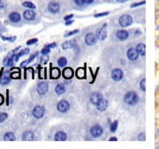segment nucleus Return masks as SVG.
Returning a JSON list of instances; mask_svg holds the SVG:
<instances>
[{"label": "nucleus", "mask_w": 159, "mask_h": 149, "mask_svg": "<svg viewBox=\"0 0 159 149\" xmlns=\"http://www.w3.org/2000/svg\"><path fill=\"white\" fill-rule=\"evenodd\" d=\"M124 99H125V102L129 105H135L139 101L138 95L135 92H128L127 94H126Z\"/></svg>", "instance_id": "nucleus-1"}, {"label": "nucleus", "mask_w": 159, "mask_h": 149, "mask_svg": "<svg viewBox=\"0 0 159 149\" xmlns=\"http://www.w3.org/2000/svg\"><path fill=\"white\" fill-rule=\"evenodd\" d=\"M132 23H133V19L130 15L126 14V15L121 16L119 19V24L123 27H127L130 26Z\"/></svg>", "instance_id": "nucleus-2"}, {"label": "nucleus", "mask_w": 159, "mask_h": 149, "mask_svg": "<svg viewBox=\"0 0 159 149\" xmlns=\"http://www.w3.org/2000/svg\"><path fill=\"white\" fill-rule=\"evenodd\" d=\"M33 116L35 118H42L45 113V110L43 109V107L42 106H36L34 110H33Z\"/></svg>", "instance_id": "nucleus-3"}, {"label": "nucleus", "mask_w": 159, "mask_h": 149, "mask_svg": "<svg viewBox=\"0 0 159 149\" xmlns=\"http://www.w3.org/2000/svg\"><path fill=\"white\" fill-rule=\"evenodd\" d=\"M90 133H91V135L94 137V138H98L102 135L103 133V128L100 126V125H95L91 128L90 130Z\"/></svg>", "instance_id": "nucleus-4"}, {"label": "nucleus", "mask_w": 159, "mask_h": 149, "mask_svg": "<svg viewBox=\"0 0 159 149\" xmlns=\"http://www.w3.org/2000/svg\"><path fill=\"white\" fill-rule=\"evenodd\" d=\"M112 78L115 81H119L123 78V72L120 69H114L112 72Z\"/></svg>", "instance_id": "nucleus-5"}, {"label": "nucleus", "mask_w": 159, "mask_h": 149, "mask_svg": "<svg viewBox=\"0 0 159 149\" xmlns=\"http://www.w3.org/2000/svg\"><path fill=\"white\" fill-rule=\"evenodd\" d=\"M69 108H70L69 103H68L66 101H65V100L59 102L58 104V111H60V112H62V113L66 112V111L69 110Z\"/></svg>", "instance_id": "nucleus-6"}, {"label": "nucleus", "mask_w": 159, "mask_h": 149, "mask_svg": "<svg viewBox=\"0 0 159 149\" xmlns=\"http://www.w3.org/2000/svg\"><path fill=\"white\" fill-rule=\"evenodd\" d=\"M49 90V87H48V84L45 83V82H42L38 85L37 87V92L39 95H45Z\"/></svg>", "instance_id": "nucleus-7"}, {"label": "nucleus", "mask_w": 159, "mask_h": 149, "mask_svg": "<svg viewBox=\"0 0 159 149\" xmlns=\"http://www.w3.org/2000/svg\"><path fill=\"white\" fill-rule=\"evenodd\" d=\"M96 35H95L94 34L92 33H89L86 35L85 37V42L88 45H93L96 43Z\"/></svg>", "instance_id": "nucleus-8"}, {"label": "nucleus", "mask_w": 159, "mask_h": 149, "mask_svg": "<svg viewBox=\"0 0 159 149\" xmlns=\"http://www.w3.org/2000/svg\"><path fill=\"white\" fill-rule=\"evenodd\" d=\"M127 57H128V58H129L130 60L134 61V60H136V59L138 58L139 53L137 52L136 49L131 48V49H129L128 51H127Z\"/></svg>", "instance_id": "nucleus-9"}, {"label": "nucleus", "mask_w": 159, "mask_h": 149, "mask_svg": "<svg viewBox=\"0 0 159 149\" xmlns=\"http://www.w3.org/2000/svg\"><path fill=\"white\" fill-rule=\"evenodd\" d=\"M102 99H103V96L99 93H93L90 95V102L95 105H96Z\"/></svg>", "instance_id": "nucleus-10"}, {"label": "nucleus", "mask_w": 159, "mask_h": 149, "mask_svg": "<svg viewBox=\"0 0 159 149\" xmlns=\"http://www.w3.org/2000/svg\"><path fill=\"white\" fill-rule=\"evenodd\" d=\"M107 107H108V102H107V100H105V99H104V98L96 104V109H97L98 110H100V111H104V110H106Z\"/></svg>", "instance_id": "nucleus-11"}, {"label": "nucleus", "mask_w": 159, "mask_h": 149, "mask_svg": "<svg viewBox=\"0 0 159 149\" xmlns=\"http://www.w3.org/2000/svg\"><path fill=\"white\" fill-rule=\"evenodd\" d=\"M97 39L99 40H104L107 36V31L105 30V28H99L97 31H96V34Z\"/></svg>", "instance_id": "nucleus-12"}, {"label": "nucleus", "mask_w": 159, "mask_h": 149, "mask_svg": "<svg viewBox=\"0 0 159 149\" xmlns=\"http://www.w3.org/2000/svg\"><path fill=\"white\" fill-rule=\"evenodd\" d=\"M23 16H24V18L27 20H33L35 18V13L33 11H31V10H27V11H24Z\"/></svg>", "instance_id": "nucleus-13"}, {"label": "nucleus", "mask_w": 159, "mask_h": 149, "mask_svg": "<svg viewBox=\"0 0 159 149\" xmlns=\"http://www.w3.org/2000/svg\"><path fill=\"white\" fill-rule=\"evenodd\" d=\"M59 8H60V6H59V4H58V3L52 2V3H50V4H49V11H50V12H52V13H57V12H58Z\"/></svg>", "instance_id": "nucleus-14"}, {"label": "nucleus", "mask_w": 159, "mask_h": 149, "mask_svg": "<svg viewBox=\"0 0 159 149\" xmlns=\"http://www.w3.org/2000/svg\"><path fill=\"white\" fill-rule=\"evenodd\" d=\"M117 37L121 41H125L128 38V33L126 30H119L117 32Z\"/></svg>", "instance_id": "nucleus-15"}, {"label": "nucleus", "mask_w": 159, "mask_h": 149, "mask_svg": "<svg viewBox=\"0 0 159 149\" xmlns=\"http://www.w3.org/2000/svg\"><path fill=\"white\" fill-rule=\"evenodd\" d=\"M136 50H137V52L139 53V55L144 56L145 53H146V46H145V44H143V43L138 44L137 47H136Z\"/></svg>", "instance_id": "nucleus-16"}, {"label": "nucleus", "mask_w": 159, "mask_h": 149, "mask_svg": "<svg viewBox=\"0 0 159 149\" xmlns=\"http://www.w3.org/2000/svg\"><path fill=\"white\" fill-rule=\"evenodd\" d=\"M34 133H31V132H26L24 134H23V137H22V140H25V141H31L34 140Z\"/></svg>", "instance_id": "nucleus-17"}, {"label": "nucleus", "mask_w": 159, "mask_h": 149, "mask_svg": "<svg viewBox=\"0 0 159 149\" xmlns=\"http://www.w3.org/2000/svg\"><path fill=\"white\" fill-rule=\"evenodd\" d=\"M9 19L12 22H19L20 20V15L18 12H12L9 16Z\"/></svg>", "instance_id": "nucleus-18"}, {"label": "nucleus", "mask_w": 159, "mask_h": 149, "mask_svg": "<svg viewBox=\"0 0 159 149\" xmlns=\"http://www.w3.org/2000/svg\"><path fill=\"white\" fill-rule=\"evenodd\" d=\"M73 75V72L71 68H65L63 71V76L65 79H71Z\"/></svg>", "instance_id": "nucleus-19"}, {"label": "nucleus", "mask_w": 159, "mask_h": 149, "mask_svg": "<svg viewBox=\"0 0 159 149\" xmlns=\"http://www.w3.org/2000/svg\"><path fill=\"white\" fill-rule=\"evenodd\" d=\"M55 90H56V93H57L58 95H62V94H64V93L65 92V87L64 84L59 83V84L57 85Z\"/></svg>", "instance_id": "nucleus-20"}, {"label": "nucleus", "mask_w": 159, "mask_h": 149, "mask_svg": "<svg viewBox=\"0 0 159 149\" xmlns=\"http://www.w3.org/2000/svg\"><path fill=\"white\" fill-rule=\"evenodd\" d=\"M66 140V134L65 133L59 132L55 135V140L57 141H65Z\"/></svg>", "instance_id": "nucleus-21"}, {"label": "nucleus", "mask_w": 159, "mask_h": 149, "mask_svg": "<svg viewBox=\"0 0 159 149\" xmlns=\"http://www.w3.org/2000/svg\"><path fill=\"white\" fill-rule=\"evenodd\" d=\"M74 45H75V42L73 41H67L62 44V49H69L73 48Z\"/></svg>", "instance_id": "nucleus-22"}, {"label": "nucleus", "mask_w": 159, "mask_h": 149, "mask_svg": "<svg viewBox=\"0 0 159 149\" xmlns=\"http://www.w3.org/2000/svg\"><path fill=\"white\" fill-rule=\"evenodd\" d=\"M4 140H6V141H14L16 140V138H15V135L12 133H7L4 135Z\"/></svg>", "instance_id": "nucleus-23"}, {"label": "nucleus", "mask_w": 159, "mask_h": 149, "mask_svg": "<svg viewBox=\"0 0 159 149\" xmlns=\"http://www.w3.org/2000/svg\"><path fill=\"white\" fill-rule=\"evenodd\" d=\"M13 57L14 55H12V57H7L4 60V64L5 66H11L13 63Z\"/></svg>", "instance_id": "nucleus-24"}, {"label": "nucleus", "mask_w": 159, "mask_h": 149, "mask_svg": "<svg viewBox=\"0 0 159 149\" xmlns=\"http://www.w3.org/2000/svg\"><path fill=\"white\" fill-rule=\"evenodd\" d=\"M29 53V49H22L19 54H17L15 57V61H18V59H19V57H20L21 56H23V55H27V54H28Z\"/></svg>", "instance_id": "nucleus-25"}, {"label": "nucleus", "mask_w": 159, "mask_h": 149, "mask_svg": "<svg viewBox=\"0 0 159 149\" xmlns=\"http://www.w3.org/2000/svg\"><path fill=\"white\" fill-rule=\"evenodd\" d=\"M58 65H59L60 67H64V66L66 65L67 60H66L65 57H60V58L58 60Z\"/></svg>", "instance_id": "nucleus-26"}, {"label": "nucleus", "mask_w": 159, "mask_h": 149, "mask_svg": "<svg viewBox=\"0 0 159 149\" xmlns=\"http://www.w3.org/2000/svg\"><path fill=\"white\" fill-rule=\"evenodd\" d=\"M59 75H60V72H59V70L58 68H55V69L52 70V72H51L52 79H58L59 77Z\"/></svg>", "instance_id": "nucleus-27"}, {"label": "nucleus", "mask_w": 159, "mask_h": 149, "mask_svg": "<svg viewBox=\"0 0 159 149\" xmlns=\"http://www.w3.org/2000/svg\"><path fill=\"white\" fill-rule=\"evenodd\" d=\"M10 82V78L5 74V75H4L2 78H1V80H0V83L2 84V85H6V84H8Z\"/></svg>", "instance_id": "nucleus-28"}, {"label": "nucleus", "mask_w": 159, "mask_h": 149, "mask_svg": "<svg viewBox=\"0 0 159 149\" xmlns=\"http://www.w3.org/2000/svg\"><path fill=\"white\" fill-rule=\"evenodd\" d=\"M22 4H23V6L30 8V9H35V5L33 3H31V2H24Z\"/></svg>", "instance_id": "nucleus-29"}, {"label": "nucleus", "mask_w": 159, "mask_h": 149, "mask_svg": "<svg viewBox=\"0 0 159 149\" xmlns=\"http://www.w3.org/2000/svg\"><path fill=\"white\" fill-rule=\"evenodd\" d=\"M117 127H118V121H115L114 123H112L111 125V131L112 133H114L116 130H117Z\"/></svg>", "instance_id": "nucleus-30"}, {"label": "nucleus", "mask_w": 159, "mask_h": 149, "mask_svg": "<svg viewBox=\"0 0 159 149\" xmlns=\"http://www.w3.org/2000/svg\"><path fill=\"white\" fill-rule=\"evenodd\" d=\"M7 117H8V115L6 113H4V112L0 113V123L4 122Z\"/></svg>", "instance_id": "nucleus-31"}, {"label": "nucleus", "mask_w": 159, "mask_h": 149, "mask_svg": "<svg viewBox=\"0 0 159 149\" xmlns=\"http://www.w3.org/2000/svg\"><path fill=\"white\" fill-rule=\"evenodd\" d=\"M145 84H146V80H145V79H144V80H142V82H141V84H140V87H141V88H142V90L143 92H145V91H146V87H145Z\"/></svg>", "instance_id": "nucleus-32"}, {"label": "nucleus", "mask_w": 159, "mask_h": 149, "mask_svg": "<svg viewBox=\"0 0 159 149\" xmlns=\"http://www.w3.org/2000/svg\"><path fill=\"white\" fill-rule=\"evenodd\" d=\"M19 76H20V74H19V72H12V73L11 74V78H12V79H18V78H19Z\"/></svg>", "instance_id": "nucleus-33"}, {"label": "nucleus", "mask_w": 159, "mask_h": 149, "mask_svg": "<svg viewBox=\"0 0 159 149\" xmlns=\"http://www.w3.org/2000/svg\"><path fill=\"white\" fill-rule=\"evenodd\" d=\"M74 2H75L76 4H78V5H80V6H81V5H83L84 4H86V0H74Z\"/></svg>", "instance_id": "nucleus-34"}, {"label": "nucleus", "mask_w": 159, "mask_h": 149, "mask_svg": "<svg viewBox=\"0 0 159 149\" xmlns=\"http://www.w3.org/2000/svg\"><path fill=\"white\" fill-rule=\"evenodd\" d=\"M49 53H50V48L46 47V48L42 49V55H48Z\"/></svg>", "instance_id": "nucleus-35"}, {"label": "nucleus", "mask_w": 159, "mask_h": 149, "mask_svg": "<svg viewBox=\"0 0 159 149\" xmlns=\"http://www.w3.org/2000/svg\"><path fill=\"white\" fill-rule=\"evenodd\" d=\"M138 140H142V141H145V134H144V133L140 134L139 137H138Z\"/></svg>", "instance_id": "nucleus-36"}, {"label": "nucleus", "mask_w": 159, "mask_h": 149, "mask_svg": "<svg viewBox=\"0 0 159 149\" xmlns=\"http://www.w3.org/2000/svg\"><path fill=\"white\" fill-rule=\"evenodd\" d=\"M37 42V39H32V40H29L27 42V45H31V44H33V43H35Z\"/></svg>", "instance_id": "nucleus-37"}, {"label": "nucleus", "mask_w": 159, "mask_h": 149, "mask_svg": "<svg viewBox=\"0 0 159 149\" xmlns=\"http://www.w3.org/2000/svg\"><path fill=\"white\" fill-rule=\"evenodd\" d=\"M79 31L78 30H74V31H72V32H70V33H67V34H65V36H70V35H73V34H75L76 33H78Z\"/></svg>", "instance_id": "nucleus-38"}, {"label": "nucleus", "mask_w": 159, "mask_h": 149, "mask_svg": "<svg viewBox=\"0 0 159 149\" xmlns=\"http://www.w3.org/2000/svg\"><path fill=\"white\" fill-rule=\"evenodd\" d=\"M109 12H103V13H99V14H96L95 17H102V16H105V15H108Z\"/></svg>", "instance_id": "nucleus-39"}, {"label": "nucleus", "mask_w": 159, "mask_h": 149, "mask_svg": "<svg viewBox=\"0 0 159 149\" xmlns=\"http://www.w3.org/2000/svg\"><path fill=\"white\" fill-rule=\"evenodd\" d=\"M3 38V40H4V41H11V42H12L14 39H15V37H13V38H12V37H10V38H7V37H2Z\"/></svg>", "instance_id": "nucleus-40"}, {"label": "nucleus", "mask_w": 159, "mask_h": 149, "mask_svg": "<svg viewBox=\"0 0 159 149\" xmlns=\"http://www.w3.org/2000/svg\"><path fill=\"white\" fill-rule=\"evenodd\" d=\"M145 4V2L143 1V2H142V3H138V4H132L131 5V7H135V6H139V5H141V4Z\"/></svg>", "instance_id": "nucleus-41"}, {"label": "nucleus", "mask_w": 159, "mask_h": 149, "mask_svg": "<svg viewBox=\"0 0 159 149\" xmlns=\"http://www.w3.org/2000/svg\"><path fill=\"white\" fill-rule=\"evenodd\" d=\"M29 63V61L27 60V61H24L21 64H20V67H25L26 65H27V64Z\"/></svg>", "instance_id": "nucleus-42"}, {"label": "nucleus", "mask_w": 159, "mask_h": 149, "mask_svg": "<svg viewBox=\"0 0 159 149\" xmlns=\"http://www.w3.org/2000/svg\"><path fill=\"white\" fill-rule=\"evenodd\" d=\"M4 102V96L2 95H0V105H2Z\"/></svg>", "instance_id": "nucleus-43"}, {"label": "nucleus", "mask_w": 159, "mask_h": 149, "mask_svg": "<svg viewBox=\"0 0 159 149\" xmlns=\"http://www.w3.org/2000/svg\"><path fill=\"white\" fill-rule=\"evenodd\" d=\"M48 59H49V57H45V58H42V59H41V61H42V63L45 64V63L48 61Z\"/></svg>", "instance_id": "nucleus-44"}, {"label": "nucleus", "mask_w": 159, "mask_h": 149, "mask_svg": "<svg viewBox=\"0 0 159 149\" xmlns=\"http://www.w3.org/2000/svg\"><path fill=\"white\" fill-rule=\"evenodd\" d=\"M73 14H70V15H68V16H66V17H65V20H68V19H70L71 18H73Z\"/></svg>", "instance_id": "nucleus-45"}, {"label": "nucleus", "mask_w": 159, "mask_h": 149, "mask_svg": "<svg viewBox=\"0 0 159 149\" xmlns=\"http://www.w3.org/2000/svg\"><path fill=\"white\" fill-rule=\"evenodd\" d=\"M47 47H48V48H54V47H56V44H55V43L50 44V45H47Z\"/></svg>", "instance_id": "nucleus-46"}, {"label": "nucleus", "mask_w": 159, "mask_h": 149, "mask_svg": "<svg viewBox=\"0 0 159 149\" xmlns=\"http://www.w3.org/2000/svg\"><path fill=\"white\" fill-rule=\"evenodd\" d=\"M118 140H117V138H111L110 139V141H117Z\"/></svg>", "instance_id": "nucleus-47"}, {"label": "nucleus", "mask_w": 159, "mask_h": 149, "mask_svg": "<svg viewBox=\"0 0 159 149\" xmlns=\"http://www.w3.org/2000/svg\"><path fill=\"white\" fill-rule=\"evenodd\" d=\"M94 0H86V4H91Z\"/></svg>", "instance_id": "nucleus-48"}, {"label": "nucleus", "mask_w": 159, "mask_h": 149, "mask_svg": "<svg viewBox=\"0 0 159 149\" xmlns=\"http://www.w3.org/2000/svg\"><path fill=\"white\" fill-rule=\"evenodd\" d=\"M72 23H73V20H71V21H69V22H66V23H65V25H66V26H68V25H71Z\"/></svg>", "instance_id": "nucleus-49"}, {"label": "nucleus", "mask_w": 159, "mask_h": 149, "mask_svg": "<svg viewBox=\"0 0 159 149\" xmlns=\"http://www.w3.org/2000/svg\"><path fill=\"white\" fill-rule=\"evenodd\" d=\"M3 5H4V4H3V2H2V1L0 0V10H1L2 8H3Z\"/></svg>", "instance_id": "nucleus-50"}, {"label": "nucleus", "mask_w": 159, "mask_h": 149, "mask_svg": "<svg viewBox=\"0 0 159 149\" xmlns=\"http://www.w3.org/2000/svg\"><path fill=\"white\" fill-rule=\"evenodd\" d=\"M118 2H120V3H123V2H126V1H127V0H117Z\"/></svg>", "instance_id": "nucleus-51"}]
</instances>
